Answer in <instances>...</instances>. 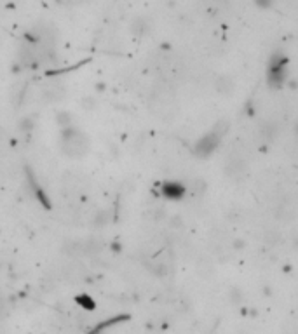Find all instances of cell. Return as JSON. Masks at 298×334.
Here are the masks:
<instances>
[{
  "mask_svg": "<svg viewBox=\"0 0 298 334\" xmlns=\"http://www.w3.org/2000/svg\"><path fill=\"white\" fill-rule=\"evenodd\" d=\"M89 150V140L87 134H84L80 129L68 125L61 132V152L67 157L80 158L87 153Z\"/></svg>",
  "mask_w": 298,
  "mask_h": 334,
  "instance_id": "cell-1",
  "label": "cell"
},
{
  "mask_svg": "<svg viewBox=\"0 0 298 334\" xmlns=\"http://www.w3.org/2000/svg\"><path fill=\"white\" fill-rule=\"evenodd\" d=\"M225 132H227V125L225 124H223V127L216 125V127L210 134H206V136L201 138V140L195 143V146H194L195 155L197 157H210L211 153L218 148L220 141H222V136Z\"/></svg>",
  "mask_w": 298,
  "mask_h": 334,
  "instance_id": "cell-2",
  "label": "cell"
},
{
  "mask_svg": "<svg viewBox=\"0 0 298 334\" xmlns=\"http://www.w3.org/2000/svg\"><path fill=\"white\" fill-rule=\"evenodd\" d=\"M267 79L271 87H281L286 80V58L279 54H274L271 59V66H269Z\"/></svg>",
  "mask_w": 298,
  "mask_h": 334,
  "instance_id": "cell-3",
  "label": "cell"
},
{
  "mask_svg": "<svg viewBox=\"0 0 298 334\" xmlns=\"http://www.w3.org/2000/svg\"><path fill=\"white\" fill-rule=\"evenodd\" d=\"M63 190L65 193L72 195V197H75V195L82 193L84 190V179L79 178L77 174H65L63 178Z\"/></svg>",
  "mask_w": 298,
  "mask_h": 334,
  "instance_id": "cell-4",
  "label": "cell"
},
{
  "mask_svg": "<svg viewBox=\"0 0 298 334\" xmlns=\"http://www.w3.org/2000/svg\"><path fill=\"white\" fill-rule=\"evenodd\" d=\"M44 94H46L49 99H59V97L65 94L63 82L58 80V79L47 80V82L44 84Z\"/></svg>",
  "mask_w": 298,
  "mask_h": 334,
  "instance_id": "cell-5",
  "label": "cell"
},
{
  "mask_svg": "<svg viewBox=\"0 0 298 334\" xmlns=\"http://www.w3.org/2000/svg\"><path fill=\"white\" fill-rule=\"evenodd\" d=\"M162 193L166 195L167 198H182L185 195V186L180 185L176 181H167L162 186Z\"/></svg>",
  "mask_w": 298,
  "mask_h": 334,
  "instance_id": "cell-6",
  "label": "cell"
},
{
  "mask_svg": "<svg viewBox=\"0 0 298 334\" xmlns=\"http://www.w3.org/2000/svg\"><path fill=\"white\" fill-rule=\"evenodd\" d=\"M256 4H258V6H262V7H269L272 4V0H256Z\"/></svg>",
  "mask_w": 298,
  "mask_h": 334,
  "instance_id": "cell-7",
  "label": "cell"
},
{
  "mask_svg": "<svg viewBox=\"0 0 298 334\" xmlns=\"http://www.w3.org/2000/svg\"><path fill=\"white\" fill-rule=\"evenodd\" d=\"M2 310H4V301H2V298H0V313H2Z\"/></svg>",
  "mask_w": 298,
  "mask_h": 334,
  "instance_id": "cell-8",
  "label": "cell"
},
{
  "mask_svg": "<svg viewBox=\"0 0 298 334\" xmlns=\"http://www.w3.org/2000/svg\"><path fill=\"white\" fill-rule=\"evenodd\" d=\"M296 134H298V125H296Z\"/></svg>",
  "mask_w": 298,
  "mask_h": 334,
  "instance_id": "cell-9",
  "label": "cell"
},
{
  "mask_svg": "<svg viewBox=\"0 0 298 334\" xmlns=\"http://www.w3.org/2000/svg\"><path fill=\"white\" fill-rule=\"evenodd\" d=\"M68 2H70V0H68Z\"/></svg>",
  "mask_w": 298,
  "mask_h": 334,
  "instance_id": "cell-10",
  "label": "cell"
}]
</instances>
